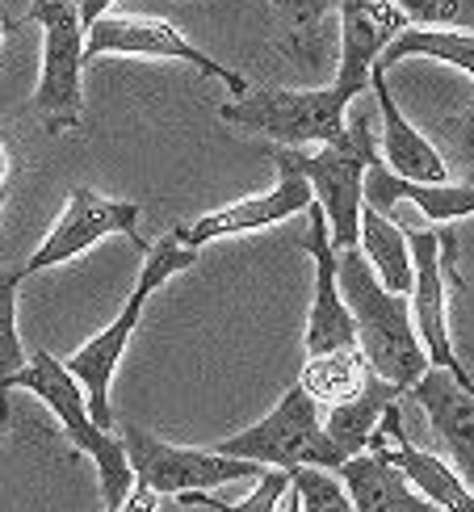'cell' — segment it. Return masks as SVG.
I'll list each match as a JSON object with an SVG mask.
<instances>
[{
  "label": "cell",
  "instance_id": "6da1fadb",
  "mask_svg": "<svg viewBox=\"0 0 474 512\" xmlns=\"http://www.w3.org/2000/svg\"><path fill=\"white\" fill-rule=\"evenodd\" d=\"M336 290L353 319V340H357V353L365 357V366L391 382V387L407 391L428 366L420 336L412 328L407 294L386 290L357 248L336 252Z\"/></svg>",
  "mask_w": 474,
  "mask_h": 512
},
{
  "label": "cell",
  "instance_id": "484cf974",
  "mask_svg": "<svg viewBox=\"0 0 474 512\" xmlns=\"http://www.w3.org/2000/svg\"><path fill=\"white\" fill-rule=\"evenodd\" d=\"M286 492H290L286 471H265L261 483H256V492H248L240 504L206 496V492H181L177 504H185V508H214V512H277V504H282Z\"/></svg>",
  "mask_w": 474,
  "mask_h": 512
},
{
  "label": "cell",
  "instance_id": "5b68a950",
  "mask_svg": "<svg viewBox=\"0 0 474 512\" xmlns=\"http://www.w3.org/2000/svg\"><path fill=\"white\" fill-rule=\"evenodd\" d=\"M349 105L353 101L336 84L328 89H248L219 105V118L269 135L277 147H323L344 135Z\"/></svg>",
  "mask_w": 474,
  "mask_h": 512
},
{
  "label": "cell",
  "instance_id": "836d02e7",
  "mask_svg": "<svg viewBox=\"0 0 474 512\" xmlns=\"http://www.w3.org/2000/svg\"><path fill=\"white\" fill-rule=\"evenodd\" d=\"M5 198H9V194H5V189H0V215H5Z\"/></svg>",
  "mask_w": 474,
  "mask_h": 512
},
{
  "label": "cell",
  "instance_id": "e575fe53",
  "mask_svg": "<svg viewBox=\"0 0 474 512\" xmlns=\"http://www.w3.org/2000/svg\"><path fill=\"white\" fill-rule=\"evenodd\" d=\"M30 5H51V0H30ZM72 5H80V0H72Z\"/></svg>",
  "mask_w": 474,
  "mask_h": 512
},
{
  "label": "cell",
  "instance_id": "30bf717a",
  "mask_svg": "<svg viewBox=\"0 0 474 512\" xmlns=\"http://www.w3.org/2000/svg\"><path fill=\"white\" fill-rule=\"evenodd\" d=\"M105 236H126L139 252H147L135 202H114V198H101L97 189H89V185H76L68 194L63 215L47 231V240L38 244V252L21 265V273L30 277V273H42V269H55L63 261H72V256H80L84 248L101 244Z\"/></svg>",
  "mask_w": 474,
  "mask_h": 512
},
{
  "label": "cell",
  "instance_id": "4316f807",
  "mask_svg": "<svg viewBox=\"0 0 474 512\" xmlns=\"http://www.w3.org/2000/svg\"><path fill=\"white\" fill-rule=\"evenodd\" d=\"M265 5L282 17V26L290 30V42L303 51L315 47L323 34V21L336 13V0H265Z\"/></svg>",
  "mask_w": 474,
  "mask_h": 512
},
{
  "label": "cell",
  "instance_id": "1f68e13d",
  "mask_svg": "<svg viewBox=\"0 0 474 512\" xmlns=\"http://www.w3.org/2000/svg\"><path fill=\"white\" fill-rule=\"evenodd\" d=\"M277 508H282V512H298V500H294V492H286V496H282V504H277Z\"/></svg>",
  "mask_w": 474,
  "mask_h": 512
},
{
  "label": "cell",
  "instance_id": "ac0fdd59",
  "mask_svg": "<svg viewBox=\"0 0 474 512\" xmlns=\"http://www.w3.org/2000/svg\"><path fill=\"white\" fill-rule=\"evenodd\" d=\"M361 202L374 206L378 215L395 210L399 202H412L416 210H424L428 223H449V219H466L474 210V185L470 181H462V185H454V181H441V185L403 181L378 160V164L365 168V177H361Z\"/></svg>",
  "mask_w": 474,
  "mask_h": 512
},
{
  "label": "cell",
  "instance_id": "44dd1931",
  "mask_svg": "<svg viewBox=\"0 0 474 512\" xmlns=\"http://www.w3.org/2000/svg\"><path fill=\"white\" fill-rule=\"evenodd\" d=\"M357 252L365 256V265L374 269L378 282L391 294H407L412 286V252H407V236L395 219L378 215L374 206L361 202L357 219Z\"/></svg>",
  "mask_w": 474,
  "mask_h": 512
},
{
  "label": "cell",
  "instance_id": "83f0119b",
  "mask_svg": "<svg viewBox=\"0 0 474 512\" xmlns=\"http://www.w3.org/2000/svg\"><path fill=\"white\" fill-rule=\"evenodd\" d=\"M395 5L407 26H424V30H470L474 21V0H386Z\"/></svg>",
  "mask_w": 474,
  "mask_h": 512
},
{
  "label": "cell",
  "instance_id": "277c9868",
  "mask_svg": "<svg viewBox=\"0 0 474 512\" xmlns=\"http://www.w3.org/2000/svg\"><path fill=\"white\" fill-rule=\"evenodd\" d=\"M9 391H34L63 420V433L72 437V445L80 454L93 458L97 479H101V500H105V508L114 512L126 500V492H131V483H135L131 462H126L122 437L110 433V429H101V424H93L89 399H84L80 382L63 370V361L51 357L47 349H34L26 357V366L9 378Z\"/></svg>",
  "mask_w": 474,
  "mask_h": 512
},
{
  "label": "cell",
  "instance_id": "e0dca14e",
  "mask_svg": "<svg viewBox=\"0 0 474 512\" xmlns=\"http://www.w3.org/2000/svg\"><path fill=\"white\" fill-rule=\"evenodd\" d=\"M370 89L378 97V114H382V152H378V160L391 168L395 177H403V181H424V185L449 181L445 156L416 131L412 122L403 118L399 101L391 93V80H386V68L370 72Z\"/></svg>",
  "mask_w": 474,
  "mask_h": 512
},
{
  "label": "cell",
  "instance_id": "9a60e30c",
  "mask_svg": "<svg viewBox=\"0 0 474 512\" xmlns=\"http://www.w3.org/2000/svg\"><path fill=\"white\" fill-rule=\"evenodd\" d=\"M407 391L416 395L437 441L445 445V454L458 462L462 479L470 483V466H474V395H470L474 382H470V374L424 366V374Z\"/></svg>",
  "mask_w": 474,
  "mask_h": 512
},
{
  "label": "cell",
  "instance_id": "f546056e",
  "mask_svg": "<svg viewBox=\"0 0 474 512\" xmlns=\"http://www.w3.org/2000/svg\"><path fill=\"white\" fill-rule=\"evenodd\" d=\"M118 0H80V26L89 30V21H97L105 9H114Z\"/></svg>",
  "mask_w": 474,
  "mask_h": 512
},
{
  "label": "cell",
  "instance_id": "d590c367",
  "mask_svg": "<svg viewBox=\"0 0 474 512\" xmlns=\"http://www.w3.org/2000/svg\"><path fill=\"white\" fill-rule=\"evenodd\" d=\"M101 512H110V508H101Z\"/></svg>",
  "mask_w": 474,
  "mask_h": 512
},
{
  "label": "cell",
  "instance_id": "3957f363",
  "mask_svg": "<svg viewBox=\"0 0 474 512\" xmlns=\"http://www.w3.org/2000/svg\"><path fill=\"white\" fill-rule=\"evenodd\" d=\"M198 265V252L193 248H181L177 240H160V244H147L143 252V269L135 277V290L131 298L122 303L118 319L105 332H97L93 340H84V345L63 361V370H68L76 382H80V391L84 399H89V416L93 424H101V429H110L114 424V408H110V382H114V370H118V361L126 353V345H131V336L139 328V319L147 311V298H152L168 277H177L185 269Z\"/></svg>",
  "mask_w": 474,
  "mask_h": 512
},
{
  "label": "cell",
  "instance_id": "8992f818",
  "mask_svg": "<svg viewBox=\"0 0 474 512\" xmlns=\"http://www.w3.org/2000/svg\"><path fill=\"white\" fill-rule=\"evenodd\" d=\"M30 21L42 26V72L34 89V110L51 139L84 131V26L80 5L51 0L30 5Z\"/></svg>",
  "mask_w": 474,
  "mask_h": 512
},
{
  "label": "cell",
  "instance_id": "52a82bcc",
  "mask_svg": "<svg viewBox=\"0 0 474 512\" xmlns=\"http://www.w3.org/2000/svg\"><path fill=\"white\" fill-rule=\"evenodd\" d=\"M319 408L303 391H286L277 399V408L252 424V429L235 433L214 445V454L223 458H248L256 466H273V471H290V466H319V471H336L344 454L328 441L319 424Z\"/></svg>",
  "mask_w": 474,
  "mask_h": 512
},
{
  "label": "cell",
  "instance_id": "5bb4252c",
  "mask_svg": "<svg viewBox=\"0 0 474 512\" xmlns=\"http://www.w3.org/2000/svg\"><path fill=\"white\" fill-rule=\"evenodd\" d=\"M336 13H340V55L332 84L349 101H357V93L370 89L378 51L407 26V17L395 5H386V0H336Z\"/></svg>",
  "mask_w": 474,
  "mask_h": 512
},
{
  "label": "cell",
  "instance_id": "7402d4cb",
  "mask_svg": "<svg viewBox=\"0 0 474 512\" xmlns=\"http://www.w3.org/2000/svg\"><path fill=\"white\" fill-rule=\"evenodd\" d=\"M403 59H441L458 72H474V34L470 30H424V26H403L386 47L378 51L374 68H395Z\"/></svg>",
  "mask_w": 474,
  "mask_h": 512
},
{
  "label": "cell",
  "instance_id": "603a6c76",
  "mask_svg": "<svg viewBox=\"0 0 474 512\" xmlns=\"http://www.w3.org/2000/svg\"><path fill=\"white\" fill-rule=\"evenodd\" d=\"M365 374H370V366H365L357 345L315 353V357H307L303 374H298V391H303L315 408H332V403H344L361 391Z\"/></svg>",
  "mask_w": 474,
  "mask_h": 512
},
{
  "label": "cell",
  "instance_id": "d6a6232c",
  "mask_svg": "<svg viewBox=\"0 0 474 512\" xmlns=\"http://www.w3.org/2000/svg\"><path fill=\"white\" fill-rule=\"evenodd\" d=\"M5 38H9V21L0 17V47H5Z\"/></svg>",
  "mask_w": 474,
  "mask_h": 512
},
{
  "label": "cell",
  "instance_id": "ffe728a7",
  "mask_svg": "<svg viewBox=\"0 0 474 512\" xmlns=\"http://www.w3.org/2000/svg\"><path fill=\"white\" fill-rule=\"evenodd\" d=\"M391 403H399V387H391V382L370 370L361 382V391L353 399H344V403H332L328 420H319V424H323V433H328V441L336 445V450L344 458H353L370 445V437L378 433V420Z\"/></svg>",
  "mask_w": 474,
  "mask_h": 512
},
{
  "label": "cell",
  "instance_id": "4dcf8cb0",
  "mask_svg": "<svg viewBox=\"0 0 474 512\" xmlns=\"http://www.w3.org/2000/svg\"><path fill=\"white\" fill-rule=\"evenodd\" d=\"M9 173H13V160H9V147H5V143H0V189H5Z\"/></svg>",
  "mask_w": 474,
  "mask_h": 512
},
{
  "label": "cell",
  "instance_id": "d4e9b609",
  "mask_svg": "<svg viewBox=\"0 0 474 512\" xmlns=\"http://www.w3.org/2000/svg\"><path fill=\"white\" fill-rule=\"evenodd\" d=\"M290 492L298 500V512H353L349 492L336 479V471H319V466H290L286 471Z\"/></svg>",
  "mask_w": 474,
  "mask_h": 512
},
{
  "label": "cell",
  "instance_id": "9c48e42d",
  "mask_svg": "<svg viewBox=\"0 0 474 512\" xmlns=\"http://www.w3.org/2000/svg\"><path fill=\"white\" fill-rule=\"evenodd\" d=\"M97 55H143V59H181L189 68H198L202 76L223 80L227 89L240 97L248 93V80L240 72H231L227 63L210 59L164 17H139V13H114L105 9L97 21H89L84 30V63Z\"/></svg>",
  "mask_w": 474,
  "mask_h": 512
},
{
  "label": "cell",
  "instance_id": "cb8c5ba5",
  "mask_svg": "<svg viewBox=\"0 0 474 512\" xmlns=\"http://www.w3.org/2000/svg\"><path fill=\"white\" fill-rule=\"evenodd\" d=\"M26 282L21 265L0 269V424H9V378L26 366L17 336V290Z\"/></svg>",
  "mask_w": 474,
  "mask_h": 512
},
{
  "label": "cell",
  "instance_id": "d6986e66",
  "mask_svg": "<svg viewBox=\"0 0 474 512\" xmlns=\"http://www.w3.org/2000/svg\"><path fill=\"white\" fill-rule=\"evenodd\" d=\"M336 479L349 492L353 512H437L424 496L412 492V483L395 471L378 445H365L361 454L344 458L336 466Z\"/></svg>",
  "mask_w": 474,
  "mask_h": 512
},
{
  "label": "cell",
  "instance_id": "7a4b0ae2",
  "mask_svg": "<svg viewBox=\"0 0 474 512\" xmlns=\"http://www.w3.org/2000/svg\"><path fill=\"white\" fill-rule=\"evenodd\" d=\"M273 168H290L311 185V202L319 206L328 223V244L357 248V219H361V177L365 168L378 164V139L374 118H349L344 135L323 147H265Z\"/></svg>",
  "mask_w": 474,
  "mask_h": 512
},
{
  "label": "cell",
  "instance_id": "7c38bea8",
  "mask_svg": "<svg viewBox=\"0 0 474 512\" xmlns=\"http://www.w3.org/2000/svg\"><path fill=\"white\" fill-rule=\"evenodd\" d=\"M311 206V185L290 173V168H277V185L261 198H244V202H231V206H219L210 215L193 219V223H181L172 231V240L181 248H193L198 252L202 244H214L223 236H248V231H261V227H277L286 223L290 215H303Z\"/></svg>",
  "mask_w": 474,
  "mask_h": 512
},
{
  "label": "cell",
  "instance_id": "2e32d148",
  "mask_svg": "<svg viewBox=\"0 0 474 512\" xmlns=\"http://www.w3.org/2000/svg\"><path fill=\"white\" fill-rule=\"evenodd\" d=\"M303 248L315 261V298H311V315H307V357L315 353H332V349H349L353 340V319L340 303L336 290V248L328 244V223H323L319 206H307V240Z\"/></svg>",
  "mask_w": 474,
  "mask_h": 512
},
{
  "label": "cell",
  "instance_id": "ba28073f",
  "mask_svg": "<svg viewBox=\"0 0 474 512\" xmlns=\"http://www.w3.org/2000/svg\"><path fill=\"white\" fill-rule=\"evenodd\" d=\"M122 450L131 462V475L147 483L156 496H181V492H202V487H223L240 479H261L265 466L248 458H223L214 450H185V445H168L143 429L122 424Z\"/></svg>",
  "mask_w": 474,
  "mask_h": 512
},
{
  "label": "cell",
  "instance_id": "4fadbf2b",
  "mask_svg": "<svg viewBox=\"0 0 474 512\" xmlns=\"http://www.w3.org/2000/svg\"><path fill=\"white\" fill-rule=\"evenodd\" d=\"M370 445L391 458L395 471L412 483V492L424 496L437 512H474V496H470V483L449 466V458L433 454V450H420V445L407 441L403 433V420H399V403L382 412L378 420V433L370 437Z\"/></svg>",
  "mask_w": 474,
  "mask_h": 512
},
{
  "label": "cell",
  "instance_id": "8fae6325",
  "mask_svg": "<svg viewBox=\"0 0 474 512\" xmlns=\"http://www.w3.org/2000/svg\"><path fill=\"white\" fill-rule=\"evenodd\" d=\"M407 252H412V286H407V307H412V328L420 336V349L428 366L466 374V366L454 357V340H449V319H445V277H441V248L437 231L420 227L416 219H403Z\"/></svg>",
  "mask_w": 474,
  "mask_h": 512
},
{
  "label": "cell",
  "instance_id": "f1b7e54d",
  "mask_svg": "<svg viewBox=\"0 0 474 512\" xmlns=\"http://www.w3.org/2000/svg\"><path fill=\"white\" fill-rule=\"evenodd\" d=\"M160 508V496L152 492V487H147V483H131V492H126V500L114 508V512H156Z\"/></svg>",
  "mask_w": 474,
  "mask_h": 512
}]
</instances>
